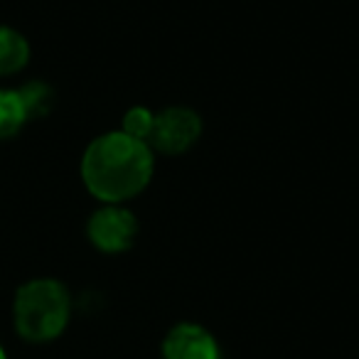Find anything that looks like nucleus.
I'll return each mask as SVG.
<instances>
[{
	"instance_id": "1",
	"label": "nucleus",
	"mask_w": 359,
	"mask_h": 359,
	"mask_svg": "<svg viewBox=\"0 0 359 359\" xmlns=\"http://www.w3.org/2000/svg\"><path fill=\"white\" fill-rule=\"evenodd\" d=\"M86 192L101 205H126L148 190L155 175V153L145 140L123 130L101 133L86 145L79 163Z\"/></svg>"
},
{
	"instance_id": "8",
	"label": "nucleus",
	"mask_w": 359,
	"mask_h": 359,
	"mask_svg": "<svg viewBox=\"0 0 359 359\" xmlns=\"http://www.w3.org/2000/svg\"><path fill=\"white\" fill-rule=\"evenodd\" d=\"M20 96L22 101H25V109L27 114H30V118H42V116H47L52 111V106H55V91H52L50 84H45V81H27V84H22L20 89Z\"/></svg>"
},
{
	"instance_id": "2",
	"label": "nucleus",
	"mask_w": 359,
	"mask_h": 359,
	"mask_svg": "<svg viewBox=\"0 0 359 359\" xmlns=\"http://www.w3.org/2000/svg\"><path fill=\"white\" fill-rule=\"evenodd\" d=\"M72 320V293L57 278H30L13 298V327L30 344L55 342Z\"/></svg>"
},
{
	"instance_id": "9",
	"label": "nucleus",
	"mask_w": 359,
	"mask_h": 359,
	"mask_svg": "<svg viewBox=\"0 0 359 359\" xmlns=\"http://www.w3.org/2000/svg\"><path fill=\"white\" fill-rule=\"evenodd\" d=\"M153 121H155V111L145 109V106H130L123 114V118H121V130L128 133L130 138H138L148 143L150 133H153Z\"/></svg>"
},
{
	"instance_id": "6",
	"label": "nucleus",
	"mask_w": 359,
	"mask_h": 359,
	"mask_svg": "<svg viewBox=\"0 0 359 359\" xmlns=\"http://www.w3.org/2000/svg\"><path fill=\"white\" fill-rule=\"evenodd\" d=\"M30 42L20 30L0 25V76L20 74L30 65Z\"/></svg>"
},
{
	"instance_id": "4",
	"label": "nucleus",
	"mask_w": 359,
	"mask_h": 359,
	"mask_svg": "<svg viewBox=\"0 0 359 359\" xmlns=\"http://www.w3.org/2000/svg\"><path fill=\"white\" fill-rule=\"evenodd\" d=\"M138 219L126 205H101L86 222V239L101 254H126L135 244Z\"/></svg>"
},
{
	"instance_id": "7",
	"label": "nucleus",
	"mask_w": 359,
	"mask_h": 359,
	"mask_svg": "<svg viewBox=\"0 0 359 359\" xmlns=\"http://www.w3.org/2000/svg\"><path fill=\"white\" fill-rule=\"evenodd\" d=\"M30 121L20 91L0 89V140H11L20 133Z\"/></svg>"
},
{
	"instance_id": "10",
	"label": "nucleus",
	"mask_w": 359,
	"mask_h": 359,
	"mask_svg": "<svg viewBox=\"0 0 359 359\" xmlns=\"http://www.w3.org/2000/svg\"><path fill=\"white\" fill-rule=\"evenodd\" d=\"M0 359H11V357H8V349L3 347V342H0Z\"/></svg>"
},
{
	"instance_id": "5",
	"label": "nucleus",
	"mask_w": 359,
	"mask_h": 359,
	"mask_svg": "<svg viewBox=\"0 0 359 359\" xmlns=\"http://www.w3.org/2000/svg\"><path fill=\"white\" fill-rule=\"evenodd\" d=\"M163 359H222L217 337L200 323H177L165 332L160 344Z\"/></svg>"
},
{
	"instance_id": "3",
	"label": "nucleus",
	"mask_w": 359,
	"mask_h": 359,
	"mask_svg": "<svg viewBox=\"0 0 359 359\" xmlns=\"http://www.w3.org/2000/svg\"><path fill=\"white\" fill-rule=\"evenodd\" d=\"M202 130H205V123L195 109L168 106V109L155 114L148 145L153 148V153L177 158V155H185L187 150L195 148L197 140L202 138Z\"/></svg>"
}]
</instances>
